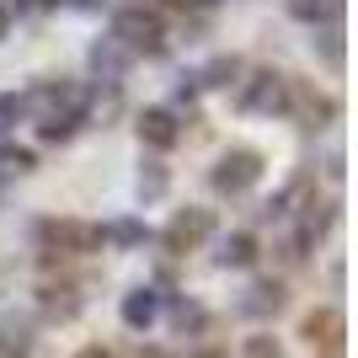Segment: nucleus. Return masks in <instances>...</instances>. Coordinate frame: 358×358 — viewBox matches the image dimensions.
Instances as JSON below:
<instances>
[{
    "instance_id": "nucleus-16",
    "label": "nucleus",
    "mask_w": 358,
    "mask_h": 358,
    "mask_svg": "<svg viewBox=\"0 0 358 358\" xmlns=\"http://www.w3.org/2000/svg\"><path fill=\"white\" fill-rule=\"evenodd\" d=\"M166 187H171V171H166L161 161H145V166H139V198H145V203H161Z\"/></svg>"
},
{
    "instance_id": "nucleus-19",
    "label": "nucleus",
    "mask_w": 358,
    "mask_h": 358,
    "mask_svg": "<svg viewBox=\"0 0 358 358\" xmlns=\"http://www.w3.org/2000/svg\"><path fill=\"white\" fill-rule=\"evenodd\" d=\"M315 43H321L327 70H343V32H337V27H321V32H315Z\"/></svg>"
},
{
    "instance_id": "nucleus-8",
    "label": "nucleus",
    "mask_w": 358,
    "mask_h": 358,
    "mask_svg": "<svg viewBox=\"0 0 358 358\" xmlns=\"http://www.w3.org/2000/svg\"><path fill=\"white\" fill-rule=\"evenodd\" d=\"M0 358H32V321L6 310L0 315Z\"/></svg>"
},
{
    "instance_id": "nucleus-11",
    "label": "nucleus",
    "mask_w": 358,
    "mask_h": 358,
    "mask_svg": "<svg viewBox=\"0 0 358 358\" xmlns=\"http://www.w3.org/2000/svg\"><path fill=\"white\" fill-rule=\"evenodd\" d=\"M241 310H246V315H273V310H284V284H278V278L252 284V289H246V299H241Z\"/></svg>"
},
{
    "instance_id": "nucleus-1",
    "label": "nucleus",
    "mask_w": 358,
    "mask_h": 358,
    "mask_svg": "<svg viewBox=\"0 0 358 358\" xmlns=\"http://www.w3.org/2000/svg\"><path fill=\"white\" fill-rule=\"evenodd\" d=\"M113 43H123L129 54H166V22L155 6H123L113 16Z\"/></svg>"
},
{
    "instance_id": "nucleus-26",
    "label": "nucleus",
    "mask_w": 358,
    "mask_h": 358,
    "mask_svg": "<svg viewBox=\"0 0 358 358\" xmlns=\"http://www.w3.org/2000/svg\"><path fill=\"white\" fill-rule=\"evenodd\" d=\"M6 27H11V11H6V6H0V38H6Z\"/></svg>"
},
{
    "instance_id": "nucleus-4",
    "label": "nucleus",
    "mask_w": 358,
    "mask_h": 358,
    "mask_svg": "<svg viewBox=\"0 0 358 358\" xmlns=\"http://www.w3.org/2000/svg\"><path fill=\"white\" fill-rule=\"evenodd\" d=\"M38 241L43 246H59V252H96L102 246V230L80 220H43L38 224Z\"/></svg>"
},
{
    "instance_id": "nucleus-17",
    "label": "nucleus",
    "mask_w": 358,
    "mask_h": 358,
    "mask_svg": "<svg viewBox=\"0 0 358 358\" xmlns=\"http://www.w3.org/2000/svg\"><path fill=\"white\" fill-rule=\"evenodd\" d=\"M236 75H241V59H236V54H220V59H209L193 80H198V86H236Z\"/></svg>"
},
{
    "instance_id": "nucleus-20",
    "label": "nucleus",
    "mask_w": 358,
    "mask_h": 358,
    "mask_svg": "<svg viewBox=\"0 0 358 358\" xmlns=\"http://www.w3.org/2000/svg\"><path fill=\"white\" fill-rule=\"evenodd\" d=\"M102 241H118V246H139V241H145V224H139V220H118L113 230H102Z\"/></svg>"
},
{
    "instance_id": "nucleus-23",
    "label": "nucleus",
    "mask_w": 358,
    "mask_h": 358,
    "mask_svg": "<svg viewBox=\"0 0 358 358\" xmlns=\"http://www.w3.org/2000/svg\"><path fill=\"white\" fill-rule=\"evenodd\" d=\"M22 113H27V96H16V91H6V96H0V123H16Z\"/></svg>"
},
{
    "instance_id": "nucleus-5",
    "label": "nucleus",
    "mask_w": 358,
    "mask_h": 358,
    "mask_svg": "<svg viewBox=\"0 0 358 358\" xmlns=\"http://www.w3.org/2000/svg\"><path fill=\"white\" fill-rule=\"evenodd\" d=\"M214 236V214L209 209H177V220L166 224V252H193Z\"/></svg>"
},
{
    "instance_id": "nucleus-12",
    "label": "nucleus",
    "mask_w": 358,
    "mask_h": 358,
    "mask_svg": "<svg viewBox=\"0 0 358 358\" xmlns=\"http://www.w3.org/2000/svg\"><path fill=\"white\" fill-rule=\"evenodd\" d=\"M155 315H161V294H155V289H134V294H123V321H129L134 331H145Z\"/></svg>"
},
{
    "instance_id": "nucleus-2",
    "label": "nucleus",
    "mask_w": 358,
    "mask_h": 358,
    "mask_svg": "<svg viewBox=\"0 0 358 358\" xmlns=\"http://www.w3.org/2000/svg\"><path fill=\"white\" fill-rule=\"evenodd\" d=\"M209 182H214V193H220V198L252 193L257 182H262V155H257V150H224L220 161H214Z\"/></svg>"
},
{
    "instance_id": "nucleus-28",
    "label": "nucleus",
    "mask_w": 358,
    "mask_h": 358,
    "mask_svg": "<svg viewBox=\"0 0 358 358\" xmlns=\"http://www.w3.org/2000/svg\"><path fill=\"white\" fill-rule=\"evenodd\" d=\"M139 6H145V0H139Z\"/></svg>"
},
{
    "instance_id": "nucleus-15",
    "label": "nucleus",
    "mask_w": 358,
    "mask_h": 358,
    "mask_svg": "<svg viewBox=\"0 0 358 358\" xmlns=\"http://www.w3.org/2000/svg\"><path fill=\"white\" fill-rule=\"evenodd\" d=\"M305 337H310V343H321V348H337V337H343V315H337V310L305 315Z\"/></svg>"
},
{
    "instance_id": "nucleus-7",
    "label": "nucleus",
    "mask_w": 358,
    "mask_h": 358,
    "mask_svg": "<svg viewBox=\"0 0 358 358\" xmlns=\"http://www.w3.org/2000/svg\"><path fill=\"white\" fill-rule=\"evenodd\" d=\"M129 59H134V54H129L123 43H113V38L91 43V75H96V80H107V86H118V80H123Z\"/></svg>"
},
{
    "instance_id": "nucleus-18",
    "label": "nucleus",
    "mask_w": 358,
    "mask_h": 358,
    "mask_svg": "<svg viewBox=\"0 0 358 358\" xmlns=\"http://www.w3.org/2000/svg\"><path fill=\"white\" fill-rule=\"evenodd\" d=\"M32 150H22V145H0V182H16V177H27L32 171Z\"/></svg>"
},
{
    "instance_id": "nucleus-13",
    "label": "nucleus",
    "mask_w": 358,
    "mask_h": 358,
    "mask_svg": "<svg viewBox=\"0 0 358 358\" xmlns=\"http://www.w3.org/2000/svg\"><path fill=\"white\" fill-rule=\"evenodd\" d=\"M257 262V236L252 230H236V236L220 241V268H252Z\"/></svg>"
},
{
    "instance_id": "nucleus-22",
    "label": "nucleus",
    "mask_w": 358,
    "mask_h": 358,
    "mask_svg": "<svg viewBox=\"0 0 358 358\" xmlns=\"http://www.w3.org/2000/svg\"><path fill=\"white\" fill-rule=\"evenodd\" d=\"M241 358H284V353H278V343H273V337H246Z\"/></svg>"
},
{
    "instance_id": "nucleus-24",
    "label": "nucleus",
    "mask_w": 358,
    "mask_h": 358,
    "mask_svg": "<svg viewBox=\"0 0 358 358\" xmlns=\"http://www.w3.org/2000/svg\"><path fill=\"white\" fill-rule=\"evenodd\" d=\"M75 358H113V353H107V348H80Z\"/></svg>"
},
{
    "instance_id": "nucleus-10",
    "label": "nucleus",
    "mask_w": 358,
    "mask_h": 358,
    "mask_svg": "<svg viewBox=\"0 0 358 358\" xmlns=\"http://www.w3.org/2000/svg\"><path fill=\"white\" fill-rule=\"evenodd\" d=\"M38 305H43L48 321H75L80 315V289L75 284H43L38 289Z\"/></svg>"
},
{
    "instance_id": "nucleus-6",
    "label": "nucleus",
    "mask_w": 358,
    "mask_h": 358,
    "mask_svg": "<svg viewBox=\"0 0 358 358\" xmlns=\"http://www.w3.org/2000/svg\"><path fill=\"white\" fill-rule=\"evenodd\" d=\"M139 139H145L150 150H171L182 139V129H177V113H171V107H145V113H139Z\"/></svg>"
},
{
    "instance_id": "nucleus-9",
    "label": "nucleus",
    "mask_w": 358,
    "mask_h": 358,
    "mask_svg": "<svg viewBox=\"0 0 358 358\" xmlns=\"http://www.w3.org/2000/svg\"><path fill=\"white\" fill-rule=\"evenodd\" d=\"M294 107H299V118H305V129H321V123L337 118V102H331V96H310L305 86L289 80V113H294Z\"/></svg>"
},
{
    "instance_id": "nucleus-3",
    "label": "nucleus",
    "mask_w": 358,
    "mask_h": 358,
    "mask_svg": "<svg viewBox=\"0 0 358 358\" xmlns=\"http://www.w3.org/2000/svg\"><path fill=\"white\" fill-rule=\"evenodd\" d=\"M241 113H262V118H278L289 113V75L278 70H257L246 86H241Z\"/></svg>"
},
{
    "instance_id": "nucleus-21",
    "label": "nucleus",
    "mask_w": 358,
    "mask_h": 358,
    "mask_svg": "<svg viewBox=\"0 0 358 358\" xmlns=\"http://www.w3.org/2000/svg\"><path fill=\"white\" fill-rule=\"evenodd\" d=\"M171 321H177L182 331H187V327H203V310H198L193 299H177V305H171Z\"/></svg>"
},
{
    "instance_id": "nucleus-14",
    "label": "nucleus",
    "mask_w": 358,
    "mask_h": 358,
    "mask_svg": "<svg viewBox=\"0 0 358 358\" xmlns=\"http://www.w3.org/2000/svg\"><path fill=\"white\" fill-rule=\"evenodd\" d=\"M289 16H299V22H327V27H337V22H343V0H289Z\"/></svg>"
},
{
    "instance_id": "nucleus-25",
    "label": "nucleus",
    "mask_w": 358,
    "mask_h": 358,
    "mask_svg": "<svg viewBox=\"0 0 358 358\" xmlns=\"http://www.w3.org/2000/svg\"><path fill=\"white\" fill-rule=\"evenodd\" d=\"M134 358H166L161 348H134Z\"/></svg>"
},
{
    "instance_id": "nucleus-27",
    "label": "nucleus",
    "mask_w": 358,
    "mask_h": 358,
    "mask_svg": "<svg viewBox=\"0 0 358 358\" xmlns=\"http://www.w3.org/2000/svg\"><path fill=\"white\" fill-rule=\"evenodd\" d=\"M198 358H224V353H214V348H203V353H198Z\"/></svg>"
}]
</instances>
